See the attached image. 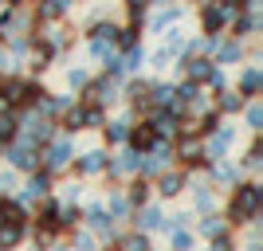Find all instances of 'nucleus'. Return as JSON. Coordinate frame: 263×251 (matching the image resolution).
I'll return each instance as SVG.
<instances>
[{"label": "nucleus", "mask_w": 263, "mask_h": 251, "mask_svg": "<svg viewBox=\"0 0 263 251\" xmlns=\"http://www.w3.org/2000/svg\"><path fill=\"white\" fill-rule=\"evenodd\" d=\"M259 204H263V188H259V185H240V188H232V204H228L232 224H248V220H255Z\"/></svg>", "instance_id": "nucleus-1"}, {"label": "nucleus", "mask_w": 263, "mask_h": 251, "mask_svg": "<svg viewBox=\"0 0 263 251\" xmlns=\"http://www.w3.org/2000/svg\"><path fill=\"white\" fill-rule=\"evenodd\" d=\"M232 142H236V130H212L209 145H204V157H224L232 149Z\"/></svg>", "instance_id": "nucleus-2"}, {"label": "nucleus", "mask_w": 263, "mask_h": 251, "mask_svg": "<svg viewBox=\"0 0 263 251\" xmlns=\"http://www.w3.org/2000/svg\"><path fill=\"white\" fill-rule=\"evenodd\" d=\"M177 157L185 165H200L204 161V145H200L197 138H181V142H177Z\"/></svg>", "instance_id": "nucleus-3"}, {"label": "nucleus", "mask_w": 263, "mask_h": 251, "mask_svg": "<svg viewBox=\"0 0 263 251\" xmlns=\"http://www.w3.org/2000/svg\"><path fill=\"white\" fill-rule=\"evenodd\" d=\"M8 161L16 169H35V145L20 142V145H8Z\"/></svg>", "instance_id": "nucleus-4"}, {"label": "nucleus", "mask_w": 263, "mask_h": 251, "mask_svg": "<svg viewBox=\"0 0 263 251\" xmlns=\"http://www.w3.org/2000/svg\"><path fill=\"white\" fill-rule=\"evenodd\" d=\"M126 142H130V145H134V149H138V153H149V149H154V145H157V133L149 130V122H145V126H138V130H130V138H126Z\"/></svg>", "instance_id": "nucleus-5"}, {"label": "nucleus", "mask_w": 263, "mask_h": 251, "mask_svg": "<svg viewBox=\"0 0 263 251\" xmlns=\"http://www.w3.org/2000/svg\"><path fill=\"white\" fill-rule=\"evenodd\" d=\"M67 161H71V142H51V149H47V169H63Z\"/></svg>", "instance_id": "nucleus-6"}, {"label": "nucleus", "mask_w": 263, "mask_h": 251, "mask_svg": "<svg viewBox=\"0 0 263 251\" xmlns=\"http://www.w3.org/2000/svg\"><path fill=\"white\" fill-rule=\"evenodd\" d=\"M75 169H79V173H99V169H106V153H102V149H90V153H83Z\"/></svg>", "instance_id": "nucleus-7"}, {"label": "nucleus", "mask_w": 263, "mask_h": 251, "mask_svg": "<svg viewBox=\"0 0 263 251\" xmlns=\"http://www.w3.org/2000/svg\"><path fill=\"white\" fill-rule=\"evenodd\" d=\"M228 20H232V16H228L224 8H212V4L204 8V32H209V35H216V32H220V28H224Z\"/></svg>", "instance_id": "nucleus-8"}, {"label": "nucleus", "mask_w": 263, "mask_h": 251, "mask_svg": "<svg viewBox=\"0 0 263 251\" xmlns=\"http://www.w3.org/2000/svg\"><path fill=\"white\" fill-rule=\"evenodd\" d=\"M102 118H106V114H102V106H95V102H90V106H79V122H83V130H99Z\"/></svg>", "instance_id": "nucleus-9"}, {"label": "nucleus", "mask_w": 263, "mask_h": 251, "mask_svg": "<svg viewBox=\"0 0 263 251\" xmlns=\"http://www.w3.org/2000/svg\"><path fill=\"white\" fill-rule=\"evenodd\" d=\"M24 240V224H0V251L16 247Z\"/></svg>", "instance_id": "nucleus-10"}, {"label": "nucleus", "mask_w": 263, "mask_h": 251, "mask_svg": "<svg viewBox=\"0 0 263 251\" xmlns=\"http://www.w3.org/2000/svg\"><path fill=\"white\" fill-rule=\"evenodd\" d=\"M181 188H185V177L181 173H165L161 181H157V192H161V197H177Z\"/></svg>", "instance_id": "nucleus-11"}, {"label": "nucleus", "mask_w": 263, "mask_h": 251, "mask_svg": "<svg viewBox=\"0 0 263 251\" xmlns=\"http://www.w3.org/2000/svg\"><path fill=\"white\" fill-rule=\"evenodd\" d=\"M47 192H51V177H47V173H35V177H32V185H28V192H24V197L47 200Z\"/></svg>", "instance_id": "nucleus-12"}, {"label": "nucleus", "mask_w": 263, "mask_h": 251, "mask_svg": "<svg viewBox=\"0 0 263 251\" xmlns=\"http://www.w3.org/2000/svg\"><path fill=\"white\" fill-rule=\"evenodd\" d=\"M259 83H263V79H259V71H255V67H252V71H243V79H240V99H255Z\"/></svg>", "instance_id": "nucleus-13"}, {"label": "nucleus", "mask_w": 263, "mask_h": 251, "mask_svg": "<svg viewBox=\"0 0 263 251\" xmlns=\"http://www.w3.org/2000/svg\"><path fill=\"white\" fill-rule=\"evenodd\" d=\"M212 71H216V67H212L209 59H189V75H193V83H209Z\"/></svg>", "instance_id": "nucleus-14"}, {"label": "nucleus", "mask_w": 263, "mask_h": 251, "mask_svg": "<svg viewBox=\"0 0 263 251\" xmlns=\"http://www.w3.org/2000/svg\"><path fill=\"white\" fill-rule=\"evenodd\" d=\"M16 133H20V122L12 118V114H4V118H0V145H12Z\"/></svg>", "instance_id": "nucleus-15"}, {"label": "nucleus", "mask_w": 263, "mask_h": 251, "mask_svg": "<svg viewBox=\"0 0 263 251\" xmlns=\"http://www.w3.org/2000/svg\"><path fill=\"white\" fill-rule=\"evenodd\" d=\"M87 220H90V228L110 231V216H106V208H102V204H90V208H87Z\"/></svg>", "instance_id": "nucleus-16"}, {"label": "nucleus", "mask_w": 263, "mask_h": 251, "mask_svg": "<svg viewBox=\"0 0 263 251\" xmlns=\"http://www.w3.org/2000/svg\"><path fill=\"white\" fill-rule=\"evenodd\" d=\"M138 224H142V231H149V228H161L165 216L157 212V208H142V212H138Z\"/></svg>", "instance_id": "nucleus-17"}, {"label": "nucleus", "mask_w": 263, "mask_h": 251, "mask_svg": "<svg viewBox=\"0 0 263 251\" xmlns=\"http://www.w3.org/2000/svg\"><path fill=\"white\" fill-rule=\"evenodd\" d=\"M122 251H149V236H145V231L126 236V240H122Z\"/></svg>", "instance_id": "nucleus-18"}, {"label": "nucleus", "mask_w": 263, "mask_h": 251, "mask_svg": "<svg viewBox=\"0 0 263 251\" xmlns=\"http://www.w3.org/2000/svg\"><path fill=\"white\" fill-rule=\"evenodd\" d=\"M177 20H181V12H177V8H165V12H157L154 32H165V28H169V24H177Z\"/></svg>", "instance_id": "nucleus-19"}, {"label": "nucleus", "mask_w": 263, "mask_h": 251, "mask_svg": "<svg viewBox=\"0 0 263 251\" xmlns=\"http://www.w3.org/2000/svg\"><path fill=\"white\" fill-rule=\"evenodd\" d=\"M145 197H149V185L138 177V181L130 185V204H145Z\"/></svg>", "instance_id": "nucleus-20"}, {"label": "nucleus", "mask_w": 263, "mask_h": 251, "mask_svg": "<svg viewBox=\"0 0 263 251\" xmlns=\"http://www.w3.org/2000/svg\"><path fill=\"white\" fill-rule=\"evenodd\" d=\"M79 220H83V212H79V208H59V228H75Z\"/></svg>", "instance_id": "nucleus-21"}, {"label": "nucleus", "mask_w": 263, "mask_h": 251, "mask_svg": "<svg viewBox=\"0 0 263 251\" xmlns=\"http://www.w3.org/2000/svg\"><path fill=\"white\" fill-rule=\"evenodd\" d=\"M216 59H220V63H236V59H240V44H236V40H232V44H220Z\"/></svg>", "instance_id": "nucleus-22"}, {"label": "nucleus", "mask_w": 263, "mask_h": 251, "mask_svg": "<svg viewBox=\"0 0 263 251\" xmlns=\"http://www.w3.org/2000/svg\"><path fill=\"white\" fill-rule=\"evenodd\" d=\"M126 138H130L126 122H114V126H106V142H126Z\"/></svg>", "instance_id": "nucleus-23"}, {"label": "nucleus", "mask_w": 263, "mask_h": 251, "mask_svg": "<svg viewBox=\"0 0 263 251\" xmlns=\"http://www.w3.org/2000/svg\"><path fill=\"white\" fill-rule=\"evenodd\" d=\"M200 231H204V236H220V231H224V220L204 216V220H200Z\"/></svg>", "instance_id": "nucleus-24"}, {"label": "nucleus", "mask_w": 263, "mask_h": 251, "mask_svg": "<svg viewBox=\"0 0 263 251\" xmlns=\"http://www.w3.org/2000/svg\"><path fill=\"white\" fill-rule=\"evenodd\" d=\"M240 106H243V99H240V94H220V110H224V114H228V110L236 114Z\"/></svg>", "instance_id": "nucleus-25"}, {"label": "nucleus", "mask_w": 263, "mask_h": 251, "mask_svg": "<svg viewBox=\"0 0 263 251\" xmlns=\"http://www.w3.org/2000/svg\"><path fill=\"white\" fill-rule=\"evenodd\" d=\"M248 126H252V130H259V126H263V106H259V102L248 106Z\"/></svg>", "instance_id": "nucleus-26"}, {"label": "nucleus", "mask_w": 263, "mask_h": 251, "mask_svg": "<svg viewBox=\"0 0 263 251\" xmlns=\"http://www.w3.org/2000/svg\"><path fill=\"white\" fill-rule=\"evenodd\" d=\"M189 247H193V236L177 228V231H173V251H189Z\"/></svg>", "instance_id": "nucleus-27"}, {"label": "nucleus", "mask_w": 263, "mask_h": 251, "mask_svg": "<svg viewBox=\"0 0 263 251\" xmlns=\"http://www.w3.org/2000/svg\"><path fill=\"white\" fill-rule=\"evenodd\" d=\"M209 251H236V247H232V240H228V231L212 236V247H209Z\"/></svg>", "instance_id": "nucleus-28"}, {"label": "nucleus", "mask_w": 263, "mask_h": 251, "mask_svg": "<svg viewBox=\"0 0 263 251\" xmlns=\"http://www.w3.org/2000/svg\"><path fill=\"white\" fill-rule=\"evenodd\" d=\"M252 28H255L252 16H236V35H252Z\"/></svg>", "instance_id": "nucleus-29"}, {"label": "nucleus", "mask_w": 263, "mask_h": 251, "mask_svg": "<svg viewBox=\"0 0 263 251\" xmlns=\"http://www.w3.org/2000/svg\"><path fill=\"white\" fill-rule=\"evenodd\" d=\"M193 197H197V208H204V212L212 208V192H209V188H197Z\"/></svg>", "instance_id": "nucleus-30"}, {"label": "nucleus", "mask_w": 263, "mask_h": 251, "mask_svg": "<svg viewBox=\"0 0 263 251\" xmlns=\"http://www.w3.org/2000/svg\"><path fill=\"white\" fill-rule=\"evenodd\" d=\"M145 4H149V0H126V8H130V16H134V20H142Z\"/></svg>", "instance_id": "nucleus-31"}, {"label": "nucleus", "mask_w": 263, "mask_h": 251, "mask_svg": "<svg viewBox=\"0 0 263 251\" xmlns=\"http://www.w3.org/2000/svg\"><path fill=\"white\" fill-rule=\"evenodd\" d=\"M67 83H71V87H87L90 79H87V75H83V71H71V75H67Z\"/></svg>", "instance_id": "nucleus-32"}, {"label": "nucleus", "mask_w": 263, "mask_h": 251, "mask_svg": "<svg viewBox=\"0 0 263 251\" xmlns=\"http://www.w3.org/2000/svg\"><path fill=\"white\" fill-rule=\"evenodd\" d=\"M110 212H114V216H122V212H126V200L114 197V200H110Z\"/></svg>", "instance_id": "nucleus-33"}, {"label": "nucleus", "mask_w": 263, "mask_h": 251, "mask_svg": "<svg viewBox=\"0 0 263 251\" xmlns=\"http://www.w3.org/2000/svg\"><path fill=\"white\" fill-rule=\"evenodd\" d=\"M12 110H16V106H12V102L4 99V94H0V118H4V114H12Z\"/></svg>", "instance_id": "nucleus-34"}, {"label": "nucleus", "mask_w": 263, "mask_h": 251, "mask_svg": "<svg viewBox=\"0 0 263 251\" xmlns=\"http://www.w3.org/2000/svg\"><path fill=\"white\" fill-rule=\"evenodd\" d=\"M75 243H79V247H83V251H95V243H90V236H79Z\"/></svg>", "instance_id": "nucleus-35"}, {"label": "nucleus", "mask_w": 263, "mask_h": 251, "mask_svg": "<svg viewBox=\"0 0 263 251\" xmlns=\"http://www.w3.org/2000/svg\"><path fill=\"white\" fill-rule=\"evenodd\" d=\"M4 4H8V0H0V8H4Z\"/></svg>", "instance_id": "nucleus-36"}]
</instances>
